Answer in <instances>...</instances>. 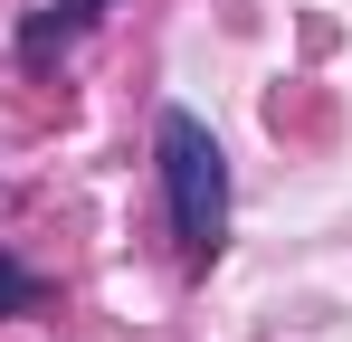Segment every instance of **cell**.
<instances>
[{"label": "cell", "instance_id": "2", "mask_svg": "<svg viewBox=\"0 0 352 342\" xmlns=\"http://www.w3.org/2000/svg\"><path fill=\"white\" fill-rule=\"evenodd\" d=\"M96 19H105V0H58L48 19H29V29H19V57H29V67H48V48H67V38H76V29H96Z\"/></svg>", "mask_w": 352, "mask_h": 342}, {"label": "cell", "instance_id": "1", "mask_svg": "<svg viewBox=\"0 0 352 342\" xmlns=\"http://www.w3.org/2000/svg\"><path fill=\"white\" fill-rule=\"evenodd\" d=\"M153 152H162V200H172L181 257H190V266H210V257H219V238H229V162H219L210 124L172 105L162 124H153Z\"/></svg>", "mask_w": 352, "mask_h": 342}, {"label": "cell", "instance_id": "3", "mask_svg": "<svg viewBox=\"0 0 352 342\" xmlns=\"http://www.w3.org/2000/svg\"><path fill=\"white\" fill-rule=\"evenodd\" d=\"M29 304H38V276H29V266L0 247V323H10V314H29Z\"/></svg>", "mask_w": 352, "mask_h": 342}]
</instances>
